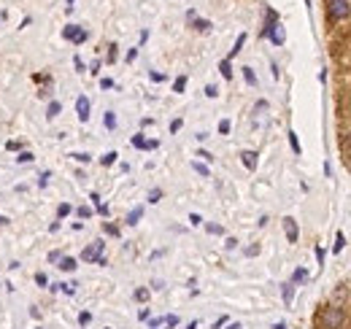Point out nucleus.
I'll return each instance as SVG.
<instances>
[{
    "label": "nucleus",
    "instance_id": "3",
    "mask_svg": "<svg viewBox=\"0 0 351 329\" xmlns=\"http://www.w3.org/2000/svg\"><path fill=\"white\" fill-rule=\"evenodd\" d=\"M322 22L324 33L351 30V0H322Z\"/></svg>",
    "mask_w": 351,
    "mask_h": 329
},
{
    "label": "nucleus",
    "instance_id": "6",
    "mask_svg": "<svg viewBox=\"0 0 351 329\" xmlns=\"http://www.w3.org/2000/svg\"><path fill=\"white\" fill-rule=\"evenodd\" d=\"M57 111H60V106H57V103H51V106H49V117H57Z\"/></svg>",
    "mask_w": 351,
    "mask_h": 329
},
{
    "label": "nucleus",
    "instance_id": "1",
    "mask_svg": "<svg viewBox=\"0 0 351 329\" xmlns=\"http://www.w3.org/2000/svg\"><path fill=\"white\" fill-rule=\"evenodd\" d=\"M332 68V119L341 164L351 175V30L324 33Z\"/></svg>",
    "mask_w": 351,
    "mask_h": 329
},
{
    "label": "nucleus",
    "instance_id": "5",
    "mask_svg": "<svg viewBox=\"0 0 351 329\" xmlns=\"http://www.w3.org/2000/svg\"><path fill=\"white\" fill-rule=\"evenodd\" d=\"M60 267H62V270H73V267H76V262H73V259H62V265H60Z\"/></svg>",
    "mask_w": 351,
    "mask_h": 329
},
{
    "label": "nucleus",
    "instance_id": "2",
    "mask_svg": "<svg viewBox=\"0 0 351 329\" xmlns=\"http://www.w3.org/2000/svg\"><path fill=\"white\" fill-rule=\"evenodd\" d=\"M311 329H351V276L335 281L332 289L316 302Z\"/></svg>",
    "mask_w": 351,
    "mask_h": 329
},
{
    "label": "nucleus",
    "instance_id": "4",
    "mask_svg": "<svg viewBox=\"0 0 351 329\" xmlns=\"http://www.w3.org/2000/svg\"><path fill=\"white\" fill-rule=\"evenodd\" d=\"M89 111V103H87V97H79V117H82V122H87V114Z\"/></svg>",
    "mask_w": 351,
    "mask_h": 329
}]
</instances>
